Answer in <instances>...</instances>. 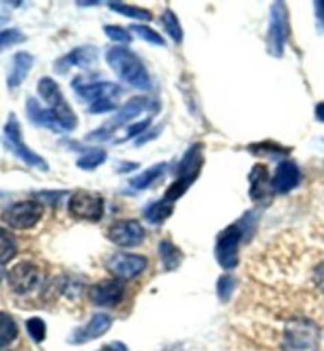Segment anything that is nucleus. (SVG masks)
Instances as JSON below:
<instances>
[{"label":"nucleus","mask_w":324,"mask_h":351,"mask_svg":"<svg viewBox=\"0 0 324 351\" xmlns=\"http://www.w3.org/2000/svg\"><path fill=\"white\" fill-rule=\"evenodd\" d=\"M261 213L258 209L245 213L238 221L231 223L229 226L219 233L217 242H215L214 252L215 260L223 269H234L239 265V245L245 239H250L255 233L256 225L260 221Z\"/></svg>","instance_id":"f257e3e1"},{"label":"nucleus","mask_w":324,"mask_h":351,"mask_svg":"<svg viewBox=\"0 0 324 351\" xmlns=\"http://www.w3.org/2000/svg\"><path fill=\"white\" fill-rule=\"evenodd\" d=\"M321 329L304 315H290L280 326V351H320Z\"/></svg>","instance_id":"f03ea898"},{"label":"nucleus","mask_w":324,"mask_h":351,"mask_svg":"<svg viewBox=\"0 0 324 351\" xmlns=\"http://www.w3.org/2000/svg\"><path fill=\"white\" fill-rule=\"evenodd\" d=\"M106 64L119 80L138 90H151L152 82L140 58L127 46H112L105 54Z\"/></svg>","instance_id":"7ed1b4c3"},{"label":"nucleus","mask_w":324,"mask_h":351,"mask_svg":"<svg viewBox=\"0 0 324 351\" xmlns=\"http://www.w3.org/2000/svg\"><path fill=\"white\" fill-rule=\"evenodd\" d=\"M204 165V156H203V144H193L188 147V151L184 154V157L179 163L177 168V179L169 185L166 192H164L163 198L169 201V203H176L179 198L187 193V190L192 187L195 180L199 178Z\"/></svg>","instance_id":"20e7f679"},{"label":"nucleus","mask_w":324,"mask_h":351,"mask_svg":"<svg viewBox=\"0 0 324 351\" xmlns=\"http://www.w3.org/2000/svg\"><path fill=\"white\" fill-rule=\"evenodd\" d=\"M38 94L43 100L49 105V110L54 112L55 119H58L59 125L64 132H73L78 127V117L71 110L68 101L65 100L64 94H62L58 82L49 76H45L38 81Z\"/></svg>","instance_id":"39448f33"},{"label":"nucleus","mask_w":324,"mask_h":351,"mask_svg":"<svg viewBox=\"0 0 324 351\" xmlns=\"http://www.w3.org/2000/svg\"><path fill=\"white\" fill-rule=\"evenodd\" d=\"M151 106H152L151 98L147 97L130 98V100L121 108L119 112H117L111 121H108L105 125L97 128V130L90 132L89 135H87V139H89V141H106V139H110L112 135H114L117 128L123 127L127 122H130L138 116H141L142 112L147 111Z\"/></svg>","instance_id":"423d86ee"},{"label":"nucleus","mask_w":324,"mask_h":351,"mask_svg":"<svg viewBox=\"0 0 324 351\" xmlns=\"http://www.w3.org/2000/svg\"><path fill=\"white\" fill-rule=\"evenodd\" d=\"M290 16H288L286 5L284 2H274L271 7V23L267 29V53L274 58H282L285 51V45L290 35Z\"/></svg>","instance_id":"0eeeda50"},{"label":"nucleus","mask_w":324,"mask_h":351,"mask_svg":"<svg viewBox=\"0 0 324 351\" xmlns=\"http://www.w3.org/2000/svg\"><path fill=\"white\" fill-rule=\"evenodd\" d=\"M3 135H5V144H7L10 151H13L14 156L19 160H23L24 163H27L29 167L37 168L40 171H48L49 165L46 163L43 157H40L38 154L30 151L27 144L23 143V138H21V125L18 117L13 114L8 116V121L3 127Z\"/></svg>","instance_id":"6e6552de"},{"label":"nucleus","mask_w":324,"mask_h":351,"mask_svg":"<svg viewBox=\"0 0 324 351\" xmlns=\"http://www.w3.org/2000/svg\"><path fill=\"white\" fill-rule=\"evenodd\" d=\"M45 208L43 204L35 199L19 201L3 210L0 219L5 221L10 228L14 230H30L38 223L43 217Z\"/></svg>","instance_id":"1a4fd4ad"},{"label":"nucleus","mask_w":324,"mask_h":351,"mask_svg":"<svg viewBox=\"0 0 324 351\" xmlns=\"http://www.w3.org/2000/svg\"><path fill=\"white\" fill-rule=\"evenodd\" d=\"M105 210V201L100 195L87 190H76L68 199V213L71 217L86 221H99Z\"/></svg>","instance_id":"9d476101"},{"label":"nucleus","mask_w":324,"mask_h":351,"mask_svg":"<svg viewBox=\"0 0 324 351\" xmlns=\"http://www.w3.org/2000/svg\"><path fill=\"white\" fill-rule=\"evenodd\" d=\"M71 87H73V90L78 94L81 100L89 103V106L103 100H112V98H117L122 94V87L119 84H116V82L101 81L82 84L81 76L73 80Z\"/></svg>","instance_id":"9b49d317"},{"label":"nucleus","mask_w":324,"mask_h":351,"mask_svg":"<svg viewBox=\"0 0 324 351\" xmlns=\"http://www.w3.org/2000/svg\"><path fill=\"white\" fill-rule=\"evenodd\" d=\"M147 258L136 254L117 252L108 261V271L119 280H132L146 271Z\"/></svg>","instance_id":"f8f14e48"},{"label":"nucleus","mask_w":324,"mask_h":351,"mask_svg":"<svg viewBox=\"0 0 324 351\" xmlns=\"http://www.w3.org/2000/svg\"><path fill=\"white\" fill-rule=\"evenodd\" d=\"M89 301L99 307H116L123 301L125 287L119 278H108L92 285L87 291Z\"/></svg>","instance_id":"ddd939ff"},{"label":"nucleus","mask_w":324,"mask_h":351,"mask_svg":"<svg viewBox=\"0 0 324 351\" xmlns=\"http://www.w3.org/2000/svg\"><path fill=\"white\" fill-rule=\"evenodd\" d=\"M40 267L35 263L21 261L7 274L10 288L18 294H27L40 283Z\"/></svg>","instance_id":"4468645a"},{"label":"nucleus","mask_w":324,"mask_h":351,"mask_svg":"<svg viewBox=\"0 0 324 351\" xmlns=\"http://www.w3.org/2000/svg\"><path fill=\"white\" fill-rule=\"evenodd\" d=\"M106 236L119 247H136L142 244L146 231L138 220H121L108 228Z\"/></svg>","instance_id":"2eb2a0df"},{"label":"nucleus","mask_w":324,"mask_h":351,"mask_svg":"<svg viewBox=\"0 0 324 351\" xmlns=\"http://www.w3.org/2000/svg\"><path fill=\"white\" fill-rule=\"evenodd\" d=\"M112 326V318L106 313H95L94 317L90 318V322L75 329V332L70 335L68 343L71 345H82L87 342H92V340L101 337L108 331H110Z\"/></svg>","instance_id":"dca6fc26"},{"label":"nucleus","mask_w":324,"mask_h":351,"mask_svg":"<svg viewBox=\"0 0 324 351\" xmlns=\"http://www.w3.org/2000/svg\"><path fill=\"white\" fill-rule=\"evenodd\" d=\"M301 182V169L291 160H282L275 169L274 178L271 179L272 193L286 195L295 190Z\"/></svg>","instance_id":"f3484780"},{"label":"nucleus","mask_w":324,"mask_h":351,"mask_svg":"<svg viewBox=\"0 0 324 351\" xmlns=\"http://www.w3.org/2000/svg\"><path fill=\"white\" fill-rule=\"evenodd\" d=\"M99 59V49L92 45L78 46V48L71 49L68 54L60 58L54 64V69L58 73H65L70 66H78V69H89Z\"/></svg>","instance_id":"a211bd4d"},{"label":"nucleus","mask_w":324,"mask_h":351,"mask_svg":"<svg viewBox=\"0 0 324 351\" xmlns=\"http://www.w3.org/2000/svg\"><path fill=\"white\" fill-rule=\"evenodd\" d=\"M250 198L256 201V203H264V199H269L272 195L271 190V178L267 173V167L261 163H256L251 168L250 176Z\"/></svg>","instance_id":"6ab92c4d"},{"label":"nucleus","mask_w":324,"mask_h":351,"mask_svg":"<svg viewBox=\"0 0 324 351\" xmlns=\"http://www.w3.org/2000/svg\"><path fill=\"white\" fill-rule=\"evenodd\" d=\"M25 111H27V117L30 119V122H34L35 125L49 128V130H53L55 133L64 132V130H62V127L59 125V122H58V119H55L54 112L51 111L49 108H48V110L41 108L40 103L35 100L34 97L27 98V103H25Z\"/></svg>","instance_id":"aec40b11"},{"label":"nucleus","mask_w":324,"mask_h":351,"mask_svg":"<svg viewBox=\"0 0 324 351\" xmlns=\"http://www.w3.org/2000/svg\"><path fill=\"white\" fill-rule=\"evenodd\" d=\"M34 56L25 53V51H19L13 56V64L7 78L8 89H16L23 84V81L27 78L30 69L34 66Z\"/></svg>","instance_id":"412c9836"},{"label":"nucleus","mask_w":324,"mask_h":351,"mask_svg":"<svg viewBox=\"0 0 324 351\" xmlns=\"http://www.w3.org/2000/svg\"><path fill=\"white\" fill-rule=\"evenodd\" d=\"M158 255H160L162 265L164 271H176L179 266L182 265L184 255L182 252L179 250V247L173 244L171 241L164 239L158 244Z\"/></svg>","instance_id":"4be33fe9"},{"label":"nucleus","mask_w":324,"mask_h":351,"mask_svg":"<svg viewBox=\"0 0 324 351\" xmlns=\"http://www.w3.org/2000/svg\"><path fill=\"white\" fill-rule=\"evenodd\" d=\"M164 168H166V163L153 165L152 168H147L146 171L133 176V178L128 180V185H130V189L135 190V192L146 190L147 187H151L158 178H160L164 171Z\"/></svg>","instance_id":"5701e85b"},{"label":"nucleus","mask_w":324,"mask_h":351,"mask_svg":"<svg viewBox=\"0 0 324 351\" xmlns=\"http://www.w3.org/2000/svg\"><path fill=\"white\" fill-rule=\"evenodd\" d=\"M173 213H174V204L162 198L144 209V219L152 225H162L163 221H166L169 217L173 215Z\"/></svg>","instance_id":"b1692460"},{"label":"nucleus","mask_w":324,"mask_h":351,"mask_svg":"<svg viewBox=\"0 0 324 351\" xmlns=\"http://www.w3.org/2000/svg\"><path fill=\"white\" fill-rule=\"evenodd\" d=\"M108 7L112 12L122 14V16L136 19V21H152L153 14L146 8L135 7V5H128L122 2H108Z\"/></svg>","instance_id":"393cba45"},{"label":"nucleus","mask_w":324,"mask_h":351,"mask_svg":"<svg viewBox=\"0 0 324 351\" xmlns=\"http://www.w3.org/2000/svg\"><path fill=\"white\" fill-rule=\"evenodd\" d=\"M18 324L7 312H0V347H7L18 337Z\"/></svg>","instance_id":"a878e982"},{"label":"nucleus","mask_w":324,"mask_h":351,"mask_svg":"<svg viewBox=\"0 0 324 351\" xmlns=\"http://www.w3.org/2000/svg\"><path fill=\"white\" fill-rule=\"evenodd\" d=\"M106 152L103 149H90L84 156H81L76 162V167L84 171H94L106 162Z\"/></svg>","instance_id":"bb28decb"},{"label":"nucleus","mask_w":324,"mask_h":351,"mask_svg":"<svg viewBox=\"0 0 324 351\" xmlns=\"http://www.w3.org/2000/svg\"><path fill=\"white\" fill-rule=\"evenodd\" d=\"M162 21H163V27H164V30H166V34L169 35V37H171V40L174 41V43L181 45L184 40V30H182L181 23H179V19L176 16V13L169 8L164 10Z\"/></svg>","instance_id":"cd10ccee"},{"label":"nucleus","mask_w":324,"mask_h":351,"mask_svg":"<svg viewBox=\"0 0 324 351\" xmlns=\"http://www.w3.org/2000/svg\"><path fill=\"white\" fill-rule=\"evenodd\" d=\"M18 245L13 234L0 226V265H5L16 255Z\"/></svg>","instance_id":"c85d7f7f"},{"label":"nucleus","mask_w":324,"mask_h":351,"mask_svg":"<svg viewBox=\"0 0 324 351\" xmlns=\"http://www.w3.org/2000/svg\"><path fill=\"white\" fill-rule=\"evenodd\" d=\"M250 152H253L256 156H261V157H275V156L284 157L286 154L291 152V149L280 146V144L266 141V143H258V144H253V146H250Z\"/></svg>","instance_id":"c756f323"},{"label":"nucleus","mask_w":324,"mask_h":351,"mask_svg":"<svg viewBox=\"0 0 324 351\" xmlns=\"http://www.w3.org/2000/svg\"><path fill=\"white\" fill-rule=\"evenodd\" d=\"M236 287H238V278L231 274H225L219 278L217 282V294L222 302H228L233 293L236 291Z\"/></svg>","instance_id":"7c9ffc66"},{"label":"nucleus","mask_w":324,"mask_h":351,"mask_svg":"<svg viewBox=\"0 0 324 351\" xmlns=\"http://www.w3.org/2000/svg\"><path fill=\"white\" fill-rule=\"evenodd\" d=\"M130 30H133L138 37L141 40L147 41V43H151L153 46H164L166 45V41L162 37L160 34L155 32V30L147 27V25H142V24H132L130 25Z\"/></svg>","instance_id":"2f4dec72"},{"label":"nucleus","mask_w":324,"mask_h":351,"mask_svg":"<svg viewBox=\"0 0 324 351\" xmlns=\"http://www.w3.org/2000/svg\"><path fill=\"white\" fill-rule=\"evenodd\" d=\"M25 328H27V332L30 337L34 339V342H43L45 337H46V324L41 318L38 317H34L27 319V323H25Z\"/></svg>","instance_id":"473e14b6"},{"label":"nucleus","mask_w":324,"mask_h":351,"mask_svg":"<svg viewBox=\"0 0 324 351\" xmlns=\"http://www.w3.org/2000/svg\"><path fill=\"white\" fill-rule=\"evenodd\" d=\"M103 30H105L106 37L112 41H116V43L128 45V43H132V40H133L132 34L128 32L127 29L121 27V25H105Z\"/></svg>","instance_id":"72a5a7b5"},{"label":"nucleus","mask_w":324,"mask_h":351,"mask_svg":"<svg viewBox=\"0 0 324 351\" xmlns=\"http://www.w3.org/2000/svg\"><path fill=\"white\" fill-rule=\"evenodd\" d=\"M24 40H25V37L21 34V30H18V29L3 30V32L0 34V49L8 48V46H12V45L21 43V41H24Z\"/></svg>","instance_id":"f704fd0d"},{"label":"nucleus","mask_w":324,"mask_h":351,"mask_svg":"<svg viewBox=\"0 0 324 351\" xmlns=\"http://www.w3.org/2000/svg\"><path fill=\"white\" fill-rule=\"evenodd\" d=\"M151 122H152L151 117L144 119V121H141V122H133L132 125H128L127 136L123 138L121 143H125V141H128V139H132V138H140L142 133H146L149 125H151Z\"/></svg>","instance_id":"c9c22d12"},{"label":"nucleus","mask_w":324,"mask_h":351,"mask_svg":"<svg viewBox=\"0 0 324 351\" xmlns=\"http://www.w3.org/2000/svg\"><path fill=\"white\" fill-rule=\"evenodd\" d=\"M312 280H313V285L316 287V290L324 293V260L313 267Z\"/></svg>","instance_id":"e433bc0d"},{"label":"nucleus","mask_w":324,"mask_h":351,"mask_svg":"<svg viewBox=\"0 0 324 351\" xmlns=\"http://www.w3.org/2000/svg\"><path fill=\"white\" fill-rule=\"evenodd\" d=\"M112 110H116V103L112 100H103L90 105L87 111H89L90 114H105V112H110Z\"/></svg>","instance_id":"4c0bfd02"},{"label":"nucleus","mask_w":324,"mask_h":351,"mask_svg":"<svg viewBox=\"0 0 324 351\" xmlns=\"http://www.w3.org/2000/svg\"><path fill=\"white\" fill-rule=\"evenodd\" d=\"M100 351H128V347L122 342H111V343L103 345Z\"/></svg>","instance_id":"58836bf2"},{"label":"nucleus","mask_w":324,"mask_h":351,"mask_svg":"<svg viewBox=\"0 0 324 351\" xmlns=\"http://www.w3.org/2000/svg\"><path fill=\"white\" fill-rule=\"evenodd\" d=\"M158 132H160V128H155V130H152L151 133L149 132H146V135L147 136H140V138H136V141H135V144L136 146H140V144H144V143H147L149 139H153V138H157V135H158Z\"/></svg>","instance_id":"ea45409f"},{"label":"nucleus","mask_w":324,"mask_h":351,"mask_svg":"<svg viewBox=\"0 0 324 351\" xmlns=\"http://www.w3.org/2000/svg\"><path fill=\"white\" fill-rule=\"evenodd\" d=\"M315 116H316L318 121L324 123V101L318 103V105H316V108H315Z\"/></svg>","instance_id":"a19ab883"},{"label":"nucleus","mask_w":324,"mask_h":351,"mask_svg":"<svg viewBox=\"0 0 324 351\" xmlns=\"http://www.w3.org/2000/svg\"><path fill=\"white\" fill-rule=\"evenodd\" d=\"M135 168H138V165L136 163H121V167H119V169H117V171L119 173H128V171H132V169H135Z\"/></svg>","instance_id":"79ce46f5"},{"label":"nucleus","mask_w":324,"mask_h":351,"mask_svg":"<svg viewBox=\"0 0 324 351\" xmlns=\"http://www.w3.org/2000/svg\"><path fill=\"white\" fill-rule=\"evenodd\" d=\"M315 12L318 19L324 23V2H315Z\"/></svg>","instance_id":"37998d69"},{"label":"nucleus","mask_w":324,"mask_h":351,"mask_svg":"<svg viewBox=\"0 0 324 351\" xmlns=\"http://www.w3.org/2000/svg\"><path fill=\"white\" fill-rule=\"evenodd\" d=\"M78 7H99L100 2H76Z\"/></svg>","instance_id":"c03bdc74"},{"label":"nucleus","mask_w":324,"mask_h":351,"mask_svg":"<svg viewBox=\"0 0 324 351\" xmlns=\"http://www.w3.org/2000/svg\"><path fill=\"white\" fill-rule=\"evenodd\" d=\"M3 276H5V271H3V267H2V265H0V280H2V278H3Z\"/></svg>","instance_id":"a18cd8bd"}]
</instances>
